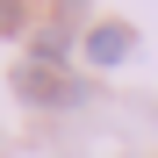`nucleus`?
Listing matches in <instances>:
<instances>
[{
	"label": "nucleus",
	"mask_w": 158,
	"mask_h": 158,
	"mask_svg": "<svg viewBox=\"0 0 158 158\" xmlns=\"http://www.w3.org/2000/svg\"><path fill=\"white\" fill-rule=\"evenodd\" d=\"M15 94L36 101V108H72L79 101V79H65L50 58H29V65H15Z\"/></svg>",
	"instance_id": "nucleus-1"
},
{
	"label": "nucleus",
	"mask_w": 158,
	"mask_h": 158,
	"mask_svg": "<svg viewBox=\"0 0 158 158\" xmlns=\"http://www.w3.org/2000/svg\"><path fill=\"white\" fill-rule=\"evenodd\" d=\"M129 50H137L129 22H94V29H86V65H101V72H115Z\"/></svg>",
	"instance_id": "nucleus-2"
},
{
	"label": "nucleus",
	"mask_w": 158,
	"mask_h": 158,
	"mask_svg": "<svg viewBox=\"0 0 158 158\" xmlns=\"http://www.w3.org/2000/svg\"><path fill=\"white\" fill-rule=\"evenodd\" d=\"M22 29V7H15V0H0V36H15Z\"/></svg>",
	"instance_id": "nucleus-3"
}]
</instances>
